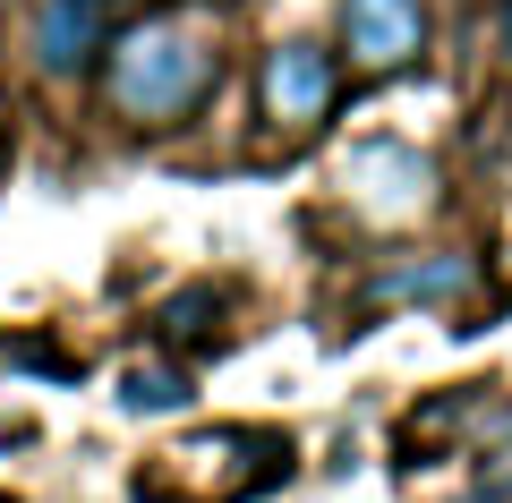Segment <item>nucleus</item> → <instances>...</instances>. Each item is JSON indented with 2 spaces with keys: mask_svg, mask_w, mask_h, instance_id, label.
<instances>
[{
  "mask_svg": "<svg viewBox=\"0 0 512 503\" xmlns=\"http://www.w3.org/2000/svg\"><path fill=\"white\" fill-rule=\"evenodd\" d=\"M504 60H512V9H504Z\"/></svg>",
  "mask_w": 512,
  "mask_h": 503,
  "instance_id": "nucleus-9",
  "label": "nucleus"
},
{
  "mask_svg": "<svg viewBox=\"0 0 512 503\" xmlns=\"http://www.w3.org/2000/svg\"><path fill=\"white\" fill-rule=\"evenodd\" d=\"M120 401H128L137 418H146V410H180V401H188V376H180V367H128Z\"/></svg>",
  "mask_w": 512,
  "mask_h": 503,
  "instance_id": "nucleus-7",
  "label": "nucleus"
},
{
  "mask_svg": "<svg viewBox=\"0 0 512 503\" xmlns=\"http://www.w3.org/2000/svg\"><path fill=\"white\" fill-rule=\"evenodd\" d=\"M103 52V0H43L35 9V69L43 77H77Z\"/></svg>",
  "mask_w": 512,
  "mask_h": 503,
  "instance_id": "nucleus-5",
  "label": "nucleus"
},
{
  "mask_svg": "<svg viewBox=\"0 0 512 503\" xmlns=\"http://www.w3.org/2000/svg\"><path fill=\"white\" fill-rule=\"evenodd\" d=\"M333 111V60L316 52V43H274L265 52V120L274 128H316Z\"/></svg>",
  "mask_w": 512,
  "mask_h": 503,
  "instance_id": "nucleus-3",
  "label": "nucleus"
},
{
  "mask_svg": "<svg viewBox=\"0 0 512 503\" xmlns=\"http://www.w3.org/2000/svg\"><path fill=\"white\" fill-rule=\"evenodd\" d=\"M342 188L367 222H410V214L436 205V162L410 154V145H359L342 162Z\"/></svg>",
  "mask_w": 512,
  "mask_h": 503,
  "instance_id": "nucleus-2",
  "label": "nucleus"
},
{
  "mask_svg": "<svg viewBox=\"0 0 512 503\" xmlns=\"http://www.w3.org/2000/svg\"><path fill=\"white\" fill-rule=\"evenodd\" d=\"M342 43L359 69H402V60H419L427 43V9L419 0H350L342 9Z\"/></svg>",
  "mask_w": 512,
  "mask_h": 503,
  "instance_id": "nucleus-4",
  "label": "nucleus"
},
{
  "mask_svg": "<svg viewBox=\"0 0 512 503\" xmlns=\"http://www.w3.org/2000/svg\"><path fill=\"white\" fill-rule=\"evenodd\" d=\"M222 77V52L188 9H154L137 18L120 43L103 52V103L120 111L128 128H171L214 94Z\"/></svg>",
  "mask_w": 512,
  "mask_h": 503,
  "instance_id": "nucleus-1",
  "label": "nucleus"
},
{
  "mask_svg": "<svg viewBox=\"0 0 512 503\" xmlns=\"http://www.w3.org/2000/svg\"><path fill=\"white\" fill-rule=\"evenodd\" d=\"M470 282H478L470 256H427V265H384L376 299H461Z\"/></svg>",
  "mask_w": 512,
  "mask_h": 503,
  "instance_id": "nucleus-6",
  "label": "nucleus"
},
{
  "mask_svg": "<svg viewBox=\"0 0 512 503\" xmlns=\"http://www.w3.org/2000/svg\"><path fill=\"white\" fill-rule=\"evenodd\" d=\"M478 495H487V503H512V461H504V469H495V478H487V486H478Z\"/></svg>",
  "mask_w": 512,
  "mask_h": 503,
  "instance_id": "nucleus-8",
  "label": "nucleus"
}]
</instances>
